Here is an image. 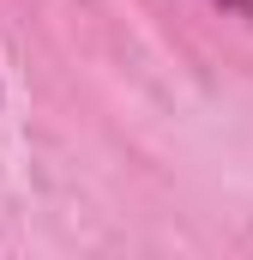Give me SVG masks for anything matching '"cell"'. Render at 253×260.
I'll list each match as a JSON object with an SVG mask.
<instances>
[{"label": "cell", "mask_w": 253, "mask_h": 260, "mask_svg": "<svg viewBox=\"0 0 253 260\" xmlns=\"http://www.w3.org/2000/svg\"><path fill=\"white\" fill-rule=\"evenodd\" d=\"M217 12H229V18H253V0H211Z\"/></svg>", "instance_id": "1"}]
</instances>
